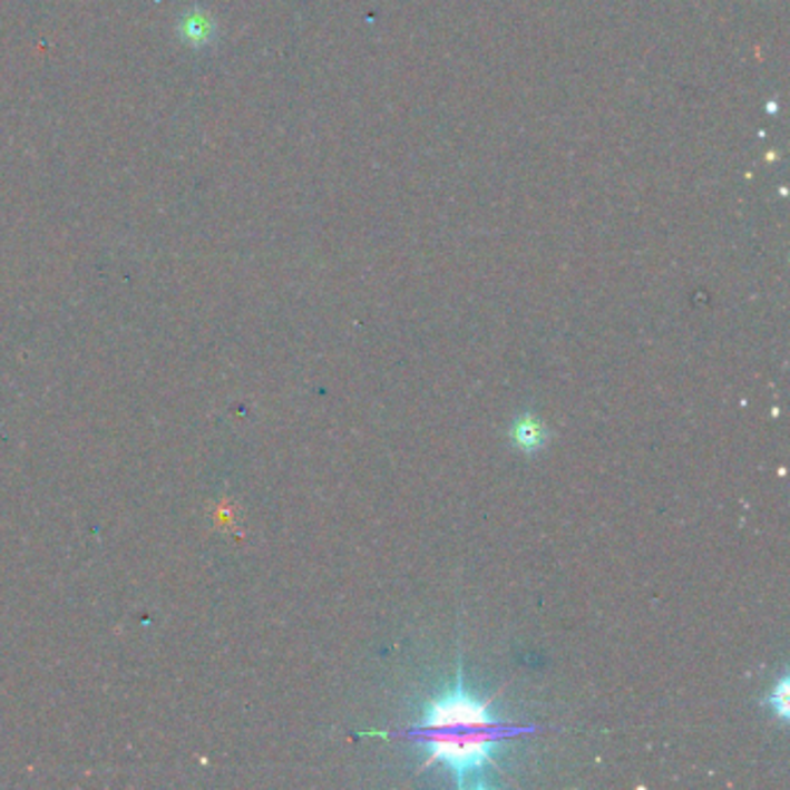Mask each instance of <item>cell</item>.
<instances>
[{"instance_id": "obj_2", "label": "cell", "mask_w": 790, "mask_h": 790, "mask_svg": "<svg viewBox=\"0 0 790 790\" xmlns=\"http://www.w3.org/2000/svg\"><path fill=\"white\" fill-rule=\"evenodd\" d=\"M513 441L521 452H538L547 443V431L534 416H524L513 425Z\"/></svg>"}, {"instance_id": "obj_1", "label": "cell", "mask_w": 790, "mask_h": 790, "mask_svg": "<svg viewBox=\"0 0 790 790\" xmlns=\"http://www.w3.org/2000/svg\"><path fill=\"white\" fill-rule=\"evenodd\" d=\"M494 698L478 700L461 684V677L425 705L420 725L406 730L403 738L429 749L422 768L441 763L461 788L482 786L478 777L494 765V749L508 738L534 733L531 725H513L491 712Z\"/></svg>"}, {"instance_id": "obj_3", "label": "cell", "mask_w": 790, "mask_h": 790, "mask_svg": "<svg viewBox=\"0 0 790 790\" xmlns=\"http://www.w3.org/2000/svg\"><path fill=\"white\" fill-rule=\"evenodd\" d=\"M770 705H772V710H774L783 721L788 719V682H786V680H781L779 686L772 691Z\"/></svg>"}]
</instances>
